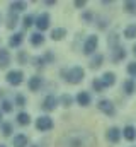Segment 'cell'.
I'll return each instance as SVG.
<instances>
[{
    "label": "cell",
    "mask_w": 136,
    "mask_h": 147,
    "mask_svg": "<svg viewBox=\"0 0 136 147\" xmlns=\"http://www.w3.org/2000/svg\"><path fill=\"white\" fill-rule=\"evenodd\" d=\"M49 21H51V19H49V14H48V12H43V14H39V16L36 17V22H34V24H36V28H37L39 31H46V29L49 28Z\"/></svg>",
    "instance_id": "8992f818"
},
{
    "label": "cell",
    "mask_w": 136,
    "mask_h": 147,
    "mask_svg": "<svg viewBox=\"0 0 136 147\" xmlns=\"http://www.w3.org/2000/svg\"><path fill=\"white\" fill-rule=\"evenodd\" d=\"M102 63H104V55H102V53H97V55H94L92 60H90V69H92V70H97Z\"/></svg>",
    "instance_id": "ac0fdd59"
},
{
    "label": "cell",
    "mask_w": 136,
    "mask_h": 147,
    "mask_svg": "<svg viewBox=\"0 0 136 147\" xmlns=\"http://www.w3.org/2000/svg\"><path fill=\"white\" fill-rule=\"evenodd\" d=\"M27 146V137L24 134H17L14 137V147H26Z\"/></svg>",
    "instance_id": "ffe728a7"
},
{
    "label": "cell",
    "mask_w": 136,
    "mask_h": 147,
    "mask_svg": "<svg viewBox=\"0 0 136 147\" xmlns=\"http://www.w3.org/2000/svg\"><path fill=\"white\" fill-rule=\"evenodd\" d=\"M97 108H99L104 115H107V116H114V115H116V106H114L112 101H109V99H101V101L97 103Z\"/></svg>",
    "instance_id": "5b68a950"
},
{
    "label": "cell",
    "mask_w": 136,
    "mask_h": 147,
    "mask_svg": "<svg viewBox=\"0 0 136 147\" xmlns=\"http://www.w3.org/2000/svg\"><path fill=\"white\" fill-rule=\"evenodd\" d=\"M15 105L17 106H26V98L22 94H15Z\"/></svg>",
    "instance_id": "d6a6232c"
},
{
    "label": "cell",
    "mask_w": 136,
    "mask_h": 147,
    "mask_svg": "<svg viewBox=\"0 0 136 147\" xmlns=\"http://www.w3.org/2000/svg\"><path fill=\"white\" fill-rule=\"evenodd\" d=\"M82 19H83L87 24H90V22H92V14H90V12H85V14H82Z\"/></svg>",
    "instance_id": "8d00e7d4"
},
{
    "label": "cell",
    "mask_w": 136,
    "mask_h": 147,
    "mask_svg": "<svg viewBox=\"0 0 136 147\" xmlns=\"http://www.w3.org/2000/svg\"><path fill=\"white\" fill-rule=\"evenodd\" d=\"M0 22H2V16H0Z\"/></svg>",
    "instance_id": "7bdbcfd3"
},
{
    "label": "cell",
    "mask_w": 136,
    "mask_h": 147,
    "mask_svg": "<svg viewBox=\"0 0 136 147\" xmlns=\"http://www.w3.org/2000/svg\"><path fill=\"white\" fill-rule=\"evenodd\" d=\"M126 70H128V74H129L131 77H136V62H131Z\"/></svg>",
    "instance_id": "836d02e7"
},
{
    "label": "cell",
    "mask_w": 136,
    "mask_h": 147,
    "mask_svg": "<svg viewBox=\"0 0 136 147\" xmlns=\"http://www.w3.org/2000/svg\"><path fill=\"white\" fill-rule=\"evenodd\" d=\"M107 45L114 50V48H117L119 46V34L117 33H111L109 38H107Z\"/></svg>",
    "instance_id": "603a6c76"
},
{
    "label": "cell",
    "mask_w": 136,
    "mask_h": 147,
    "mask_svg": "<svg viewBox=\"0 0 136 147\" xmlns=\"http://www.w3.org/2000/svg\"><path fill=\"white\" fill-rule=\"evenodd\" d=\"M133 53H135V55H136V45H135V46H133Z\"/></svg>",
    "instance_id": "60d3db41"
},
{
    "label": "cell",
    "mask_w": 136,
    "mask_h": 147,
    "mask_svg": "<svg viewBox=\"0 0 136 147\" xmlns=\"http://www.w3.org/2000/svg\"><path fill=\"white\" fill-rule=\"evenodd\" d=\"M31 62L34 63V67H36V69H43V67H44V63H46L43 57H34Z\"/></svg>",
    "instance_id": "1f68e13d"
},
{
    "label": "cell",
    "mask_w": 136,
    "mask_h": 147,
    "mask_svg": "<svg viewBox=\"0 0 136 147\" xmlns=\"http://www.w3.org/2000/svg\"><path fill=\"white\" fill-rule=\"evenodd\" d=\"M123 89H124V92L128 94V96H133L136 91V84L133 79H128V80H124V84H123Z\"/></svg>",
    "instance_id": "e0dca14e"
},
{
    "label": "cell",
    "mask_w": 136,
    "mask_h": 147,
    "mask_svg": "<svg viewBox=\"0 0 136 147\" xmlns=\"http://www.w3.org/2000/svg\"><path fill=\"white\" fill-rule=\"evenodd\" d=\"M124 58H126V50H124L123 46H117V48L112 50V62H114V63H119V62L124 60Z\"/></svg>",
    "instance_id": "30bf717a"
},
{
    "label": "cell",
    "mask_w": 136,
    "mask_h": 147,
    "mask_svg": "<svg viewBox=\"0 0 136 147\" xmlns=\"http://www.w3.org/2000/svg\"><path fill=\"white\" fill-rule=\"evenodd\" d=\"M5 21H7V24H5V26H7L9 29H14V28L17 26V22H19V16H17L15 12H9Z\"/></svg>",
    "instance_id": "2e32d148"
},
{
    "label": "cell",
    "mask_w": 136,
    "mask_h": 147,
    "mask_svg": "<svg viewBox=\"0 0 136 147\" xmlns=\"http://www.w3.org/2000/svg\"><path fill=\"white\" fill-rule=\"evenodd\" d=\"M92 87H94V91H95V92H102V91L105 89L101 79H94V82H92Z\"/></svg>",
    "instance_id": "f546056e"
},
{
    "label": "cell",
    "mask_w": 136,
    "mask_h": 147,
    "mask_svg": "<svg viewBox=\"0 0 136 147\" xmlns=\"http://www.w3.org/2000/svg\"><path fill=\"white\" fill-rule=\"evenodd\" d=\"M5 79H7V82L10 86H21L22 80H24V72L22 70H10Z\"/></svg>",
    "instance_id": "277c9868"
},
{
    "label": "cell",
    "mask_w": 136,
    "mask_h": 147,
    "mask_svg": "<svg viewBox=\"0 0 136 147\" xmlns=\"http://www.w3.org/2000/svg\"><path fill=\"white\" fill-rule=\"evenodd\" d=\"M0 123H2V111H0Z\"/></svg>",
    "instance_id": "b9f144b4"
},
{
    "label": "cell",
    "mask_w": 136,
    "mask_h": 147,
    "mask_svg": "<svg viewBox=\"0 0 136 147\" xmlns=\"http://www.w3.org/2000/svg\"><path fill=\"white\" fill-rule=\"evenodd\" d=\"M124 10H126L128 14L136 16V2L135 0H128V2H124Z\"/></svg>",
    "instance_id": "484cf974"
},
{
    "label": "cell",
    "mask_w": 136,
    "mask_h": 147,
    "mask_svg": "<svg viewBox=\"0 0 136 147\" xmlns=\"http://www.w3.org/2000/svg\"><path fill=\"white\" fill-rule=\"evenodd\" d=\"M41 86H43V77H41V75H33V77L29 79V82H27L29 91H39Z\"/></svg>",
    "instance_id": "9c48e42d"
},
{
    "label": "cell",
    "mask_w": 136,
    "mask_h": 147,
    "mask_svg": "<svg viewBox=\"0 0 136 147\" xmlns=\"http://www.w3.org/2000/svg\"><path fill=\"white\" fill-rule=\"evenodd\" d=\"M101 29H105L107 28V19H101V24H99Z\"/></svg>",
    "instance_id": "f35d334b"
},
{
    "label": "cell",
    "mask_w": 136,
    "mask_h": 147,
    "mask_svg": "<svg viewBox=\"0 0 136 147\" xmlns=\"http://www.w3.org/2000/svg\"><path fill=\"white\" fill-rule=\"evenodd\" d=\"M0 130H2V135H3V137H10V135H12V125H10L9 121H3L2 127H0Z\"/></svg>",
    "instance_id": "4316f807"
},
{
    "label": "cell",
    "mask_w": 136,
    "mask_h": 147,
    "mask_svg": "<svg viewBox=\"0 0 136 147\" xmlns=\"http://www.w3.org/2000/svg\"><path fill=\"white\" fill-rule=\"evenodd\" d=\"M53 127H55V123H53V120L49 116H39L36 120V128L39 132H49Z\"/></svg>",
    "instance_id": "3957f363"
},
{
    "label": "cell",
    "mask_w": 136,
    "mask_h": 147,
    "mask_svg": "<svg viewBox=\"0 0 136 147\" xmlns=\"http://www.w3.org/2000/svg\"><path fill=\"white\" fill-rule=\"evenodd\" d=\"M43 43H44V36H43L41 33H33V34H31V45L39 46V45H43Z\"/></svg>",
    "instance_id": "d4e9b609"
},
{
    "label": "cell",
    "mask_w": 136,
    "mask_h": 147,
    "mask_svg": "<svg viewBox=\"0 0 136 147\" xmlns=\"http://www.w3.org/2000/svg\"><path fill=\"white\" fill-rule=\"evenodd\" d=\"M97 45H99V38L95 36V34H90L85 39V43H83V53L85 55H92L97 50Z\"/></svg>",
    "instance_id": "7a4b0ae2"
},
{
    "label": "cell",
    "mask_w": 136,
    "mask_h": 147,
    "mask_svg": "<svg viewBox=\"0 0 136 147\" xmlns=\"http://www.w3.org/2000/svg\"><path fill=\"white\" fill-rule=\"evenodd\" d=\"M60 103H61L65 108H68V106H71V103H73V98H71L70 94H63V96L60 98Z\"/></svg>",
    "instance_id": "f1b7e54d"
},
{
    "label": "cell",
    "mask_w": 136,
    "mask_h": 147,
    "mask_svg": "<svg viewBox=\"0 0 136 147\" xmlns=\"http://www.w3.org/2000/svg\"><path fill=\"white\" fill-rule=\"evenodd\" d=\"M0 147H5V146H0Z\"/></svg>",
    "instance_id": "ee69618b"
},
{
    "label": "cell",
    "mask_w": 136,
    "mask_h": 147,
    "mask_svg": "<svg viewBox=\"0 0 136 147\" xmlns=\"http://www.w3.org/2000/svg\"><path fill=\"white\" fill-rule=\"evenodd\" d=\"M73 5H75L77 9H82V7H85V5H87V2H85V0H77Z\"/></svg>",
    "instance_id": "74e56055"
},
{
    "label": "cell",
    "mask_w": 136,
    "mask_h": 147,
    "mask_svg": "<svg viewBox=\"0 0 136 147\" xmlns=\"http://www.w3.org/2000/svg\"><path fill=\"white\" fill-rule=\"evenodd\" d=\"M17 58H19L21 63H27V55H26V51H21V53L17 55Z\"/></svg>",
    "instance_id": "d590c367"
},
{
    "label": "cell",
    "mask_w": 136,
    "mask_h": 147,
    "mask_svg": "<svg viewBox=\"0 0 136 147\" xmlns=\"http://www.w3.org/2000/svg\"><path fill=\"white\" fill-rule=\"evenodd\" d=\"M44 3H46V5H49V7H51V5H55V2H53V0H48V2H44Z\"/></svg>",
    "instance_id": "ab89813d"
},
{
    "label": "cell",
    "mask_w": 136,
    "mask_h": 147,
    "mask_svg": "<svg viewBox=\"0 0 136 147\" xmlns=\"http://www.w3.org/2000/svg\"><path fill=\"white\" fill-rule=\"evenodd\" d=\"M17 123H19V125H22V127H27V125L31 123V116H29L27 113H24V111H22V113H19V115H17Z\"/></svg>",
    "instance_id": "7402d4cb"
},
{
    "label": "cell",
    "mask_w": 136,
    "mask_h": 147,
    "mask_svg": "<svg viewBox=\"0 0 136 147\" xmlns=\"http://www.w3.org/2000/svg\"><path fill=\"white\" fill-rule=\"evenodd\" d=\"M61 75L65 77V80L68 84H80L83 80V77H85V72H83L82 67H71L68 70H63Z\"/></svg>",
    "instance_id": "6da1fadb"
},
{
    "label": "cell",
    "mask_w": 136,
    "mask_h": 147,
    "mask_svg": "<svg viewBox=\"0 0 136 147\" xmlns=\"http://www.w3.org/2000/svg\"><path fill=\"white\" fill-rule=\"evenodd\" d=\"M90 94L87 92V91H80L78 94H77V103L80 105V106H89L90 105Z\"/></svg>",
    "instance_id": "7c38bea8"
},
{
    "label": "cell",
    "mask_w": 136,
    "mask_h": 147,
    "mask_svg": "<svg viewBox=\"0 0 136 147\" xmlns=\"http://www.w3.org/2000/svg\"><path fill=\"white\" fill-rule=\"evenodd\" d=\"M10 65V53L5 48H0V69H7Z\"/></svg>",
    "instance_id": "4fadbf2b"
},
{
    "label": "cell",
    "mask_w": 136,
    "mask_h": 147,
    "mask_svg": "<svg viewBox=\"0 0 136 147\" xmlns=\"http://www.w3.org/2000/svg\"><path fill=\"white\" fill-rule=\"evenodd\" d=\"M121 135H123V132H121L117 127H111V128L107 130V134H105L107 140H109V142H112V144H117V142L121 140Z\"/></svg>",
    "instance_id": "52a82bcc"
},
{
    "label": "cell",
    "mask_w": 136,
    "mask_h": 147,
    "mask_svg": "<svg viewBox=\"0 0 136 147\" xmlns=\"http://www.w3.org/2000/svg\"><path fill=\"white\" fill-rule=\"evenodd\" d=\"M0 111L10 113V111H12V103H10V101H7V99H3V101L0 103Z\"/></svg>",
    "instance_id": "4dcf8cb0"
},
{
    "label": "cell",
    "mask_w": 136,
    "mask_h": 147,
    "mask_svg": "<svg viewBox=\"0 0 136 147\" xmlns=\"http://www.w3.org/2000/svg\"><path fill=\"white\" fill-rule=\"evenodd\" d=\"M101 80H102V84H104V87H112V86L116 84V74L114 72H105L101 77Z\"/></svg>",
    "instance_id": "8fae6325"
},
{
    "label": "cell",
    "mask_w": 136,
    "mask_h": 147,
    "mask_svg": "<svg viewBox=\"0 0 136 147\" xmlns=\"http://www.w3.org/2000/svg\"><path fill=\"white\" fill-rule=\"evenodd\" d=\"M65 36H67V29L65 28H56V29L51 31V39L53 41H61Z\"/></svg>",
    "instance_id": "d6986e66"
},
{
    "label": "cell",
    "mask_w": 136,
    "mask_h": 147,
    "mask_svg": "<svg viewBox=\"0 0 136 147\" xmlns=\"http://www.w3.org/2000/svg\"><path fill=\"white\" fill-rule=\"evenodd\" d=\"M43 58H44V62H46V63H53V60H55V55H53L51 51H46V53L43 55Z\"/></svg>",
    "instance_id": "e575fe53"
},
{
    "label": "cell",
    "mask_w": 136,
    "mask_h": 147,
    "mask_svg": "<svg viewBox=\"0 0 136 147\" xmlns=\"http://www.w3.org/2000/svg\"><path fill=\"white\" fill-rule=\"evenodd\" d=\"M124 38L128 39H135L136 38V24H129L124 28Z\"/></svg>",
    "instance_id": "cb8c5ba5"
},
{
    "label": "cell",
    "mask_w": 136,
    "mask_h": 147,
    "mask_svg": "<svg viewBox=\"0 0 136 147\" xmlns=\"http://www.w3.org/2000/svg\"><path fill=\"white\" fill-rule=\"evenodd\" d=\"M123 137L128 140V142H133L136 139V128L133 125H128V127H124V130H123Z\"/></svg>",
    "instance_id": "5bb4252c"
},
{
    "label": "cell",
    "mask_w": 136,
    "mask_h": 147,
    "mask_svg": "<svg viewBox=\"0 0 136 147\" xmlns=\"http://www.w3.org/2000/svg\"><path fill=\"white\" fill-rule=\"evenodd\" d=\"M26 7H27V3H26V2H12V3H10V12L19 14V12L26 10Z\"/></svg>",
    "instance_id": "44dd1931"
},
{
    "label": "cell",
    "mask_w": 136,
    "mask_h": 147,
    "mask_svg": "<svg viewBox=\"0 0 136 147\" xmlns=\"http://www.w3.org/2000/svg\"><path fill=\"white\" fill-rule=\"evenodd\" d=\"M56 105H58V99L55 96H48V98H44L41 108L44 111H53V110H56Z\"/></svg>",
    "instance_id": "ba28073f"
},
{
    "label": "cell",
    "mask_w": 136,
    "mask_h": 147,
    "mask_svg": "<svg viewBox=\"0 0 136 147\" xmlns=\"http://www.w3.org/2000/svg\"><path fill=\"white\" fill-rule=\"evenodd\" d=\"M34 22H36V19H34L31 14H27V16H24V19H22V24H24V28L26 29H29L31 26H33Z\"/></svg>",
    "instance_id": "83f0119b"
},
{
    "label": "cell",
    "mask_w": 136,
    "mask_h": 147,
    "mask_svg": "<svg viewBox=\"0 0 136 147\" xmlns=\"http://www.w3.org/2000/svg\"><path fill=\"white\" fill-rule=\"evenodd\" d=\"M22 39H24V34L22 33H14L10 36V39H9V46L10 48H17V46H21Z\"/></svg>",
    "instance_id": "9a60e30c"
}]
</instances>
